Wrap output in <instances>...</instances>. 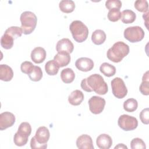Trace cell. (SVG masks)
<instances>
[{
    "label": "cell",
    "instance_id": "1",
    "mask_svg": "<svg viewBox=\"0 0 149 149\" xmlns=\"http://www.w3.org/2000/svg\"><path fill=\"white\" fill-rule=\"evenodd\" d=\"M81 88L86 92L94 91L99 95H105L108 91V87L104 78L99 74H93L81 80Z\"/></svg>",
    "mask_w": 149,
    "mask_h": 149
},
{
    "label": "cell",
    "instance_id": "2",
    "mask_svg": "<svg viewBox=\"0 0 149 149\" xmlns=\"http://www.w3.org/2000/svg\"><path fill=\"white\" fill-rule=\"evenodd\" d=\"M129 53V47L123 41H118L113 44L107 52V58L113 62L118 63Z\"/></svg>",
    "mask_w": 149,
    "mask_h": 149
},
{
    "label": "cell",
    "instance_id": "3",
    "mask_svg": "<svg viewBox=\"0 0 149 149\" xmlns=\"http://www.w3.org/2000/svg\"><path fill=\"white\" fill-rule=\"evenodd\" d=\"M69 29L73 39L77 42H82L88 37V29L80 20L73 21L69 26Z\"/></svg>",
    "mask_w": 149,
    "mask_h": 149
},
{
    "label": "cell",
    "instance_id": "4",
    "mask_svg": "<svg viewBox=\"0 0 149 149\" xmlns=\"http://www.w3.org/2000/svg\"><path fill=\"white\" fill-rule=\"evenodd\" d=\"M21 22V29L23 33L24 34H31L35 29L37 18L36 15L32 12L25 11L23 12L20 17Z\"/></svg>",
    "mask_w": 149,
    "mask_h": 149
},
{
    "label": "cell",
    "instance_id": "5",
    "mask_svg": "<svg viewBox=\"0 0 149 149\" xmlns=\"http://www.w3.org/2000/svg\"><path fill=\"white\" fill-rule=\"evenodd\" d=\"M124 37L131 42H137L141 41L144 37V31L138 26L128 27L124 30Z\"/></svg>",
    "mask_w": 149,
    "mask_h": 149
},
{
    "label": "cell",
    "instance_id": "6",
    "mask_svg": "<svg viewBox=\"0 0 149 149\" xmlns=\"http://www.w3.org/2000/svg\"><path fill=\"white\" fill-rule=\"evenodd\" d=\"M113 95L119 99L124 98L127 93V89L123 80L120 77H115L111 81Z\"/></svg>",
    "mask_w": 149,
    "mask_h": 149
},
{
    "label": "cell",
    "instance_id": "7",
    "mask_svg": "<svg viewBox=\"0 0 149 149\" xmlns=\"http://www.w3.org/2000/svg\"><path fill=\"white\" fill-rule=\"evenodd\" d=\"M118 124L119 127L122 130L125 131H131L137 128L138 121L134 116L123 114L119 116Z\"/></svg>",
    "mask_w": 149,
    "mask_h": 149
},
{
    "label": "cell",
    "instance_id": "8",
    "mask_svg": "<svg viewBox=\"0 0 149 149\" xmlns=\"http://www.w3.org/2000/svg\"><path fill=\"white\" fill-rule=\"evenodd\" d=\"M88 103L91 112L97 115L101 113L104 110L105 105V100L101 97L95 95L89 99Z\"/></svg>",
    "mask_w": 149,
    "mask_h": 149
},
{
    "label": "cell",
    "instance_id": "9",
    "mask_svg": "<svg viewBox=\"0 0 149 149\" xmlns=\"http://www.w3.org/2000/svg\"><path fill=\"white\" fill-rule=\"evenodd\" d=\"M15 116L10 112H4L0 114V130H3L12 126L15 122Z\"/></svg>",
    "mask_w": 149,
    "mask_h": 149
},
{
    "label": "cell",
    "instance_id": "10",
    "mask_svg": "<svg viewBox=\"0 0 149 149\" xmlns=\"http://www.w3.org/2000/svg\"><path fill=\"white\" fill-rule=\"evenodd\" d=\"M34 137L38 143L42 145H47V142L50 137L49 131L45 126L39 127Z\"/></svg>",
    "mask_w": 149,
    "mask_h": 149
},
{
    "label": "cell",
    "instance_id": "11",
    "mask_svg": "<svg viewBox=\"0 0 149 149\" xmlns=\"http://www.w3.org/2000/svg\"><path fill=\"white\" fill-rule=\"evenodd\" d=\"M94 62L92 59L86 57H81L78 58L76 62V67L80 71L88 72L94 67Z\"/></svg>",
    "mask_w": 149,
    "mask_h": 149
},
{
    "label": "cell",
    "instance_id": "12",
    "mask_svg": "<svg viewBox=\"0 0 149 149\" xmlns=\"http://www.w3.org/2000/svg\"><path fill=\"white\" fill-rule=\"evenodd\" d=\"M73 44L67 38H64L59 40L56 45V49L58 52H63L70 54L73 52Z\"/></svg>",
    "mask_w": 149,
    "mask_h": 149
},
{
    "label": "cell",
    "instance_id": "13",
    "mask_svg": "<svg viewBox=\"0 0 149 149\" xmlns=\"http://www.w3.org/2000/svg\"><path fill=\"white\" fill-rule=\"evenodd\" d=\"M76 146L79 149H94L91 137L88 134H82L77 137Z\"/></svg>",
    "mask_w": 149,
    "mask_h": 149
},
{
    "label": "cell",
    "instance_id": "14",
    "mask_svg": "<svg viewBox=\"0 0 149 149\" xmlns=\"http://www.w3.org/2000/svg\"><path fill=\"white\" fill-rule=\"evenodd\" d=\"M46 51L42 47H37L33 49L31 52V59L36 63H41L46 58Z\"/></svg>",
    "mask_w": 149,
    "mask_h": 149
},
{
    "label": "cell",
    "instance_id": "15",
    "mask_svg": "<svg viewBox=\"0 0 149 149\" xmlns=\"http://www.w3.org/2000/svg\"><path fill=\"white\" fill-rule=\"evenodd\" d=\"M96 144L100 149H109L112 144V140L108 134H101L96 139Z\"/></svg>",
    "mask_w": 149,
    "mask_h": 149
},
{
    "label": "cell",
    "instance_id": "16",
    "mask_svg": "<svg viewBox=\"0 0 149 149\" xmlns=\"http://www.w3.org/2000/svg\"><path fill=\"white\" fill-rule=\"evenodd\" d=\"M13 77L12 69L6 64L0 65V79L2 81H9Z\"/></svg>",
    "mask_w": 149,
    "mask_h": 149
},
{
    "label": "cell",
    "instance_id": "17",
    "mask_svg": "<svg viewBox=\"0 0 149 149\" xmlns=\"http://www.w3.org/2000/svg\"><path fill=\"white\" fill-rule=\"evenodd\" d=\"M84 100V94L79 90L73 91L68 97L69 102L74 106L79 105Z\"/></svg>",
    "mask_w": 149,
    "mask_h": 149
},
{
    "label": "cell",
    "instance_id": "18",
    "mask_svg": "<svg viewBox=\"0 0 149 149\" xmlns=\"http://www.w3.org/2000/svg\"><path fill=\"white\" fill-rule=\"evenodd\" d=\"M70 59L69 54L63 52H58L54 58V61L61 68L67 66L70 63Z\"/></svg>",
    "mask_w": 149,
    "mask_h": 149
},
{
    "label": "cell",
    "instance_id": "19",
    "mask_svg": "<svg viewBox=\"0 0 149 149\" xmlns=\"http://www.w3.org/2000/svg\"><path fill=\"white\" fill-rule=\"evenodd\" d=\"M105 33L100 29L95 30L91 35V40L95 45H101L103 44L106 40Z\"/></svg>",
    "mask_w": 149,
    "mask_h": 149
},
{
    "label": "cell",
    "instance_id": "20",
    "mask_svg": "<svg viewBox=\"0 0 149 149\" xmlns=\"http://www.w3.org/2000/svg\"><path fill=\"white\" fill-rule=\"evenodd\" d=\"M61 78L63 83H70L75 78L74 72L71 68H65L61 72Z\"/></svg>",
    "mask_w": 149,
    "mask_h": 149
},
{
    "label": "cell",
    "instance_id": "21",
    "mask_svg": "<svg viewBox=\"0 0 149 149\" xmlns=\"http://www.w3.org/2000/svg\"><path fill=\"white\" fill-rule=\"evenodd\" d=\"M136 18V13L132 10L126 9L121 13V20L123 23L129 24L134 22Z\"/></svg>",
    "mask_w": 149,
    "mask_h": 149
},
{
    "label": "cell",
    "instance_id": "22",
    "mask_svg": "<svg viewBox=\"0 0 149 149\" xmlns=\"http://www.w3.org/2000/svg\"><path fill=\"white\" fill-rule=\"evenodd\" d=\"M60 10L66 13L72 12L75 8V3L72 0H62L59 3Z\"/></svg>",
    "mask_w": 149,
    "mask_h": 149
},
{
    "label": "cell",
    "instance_id": "23",
    "mask_svg": "<svg viewBox=\"0 0 149 149\" xmlns=\"http://www.w3.org/2000/svg\"><path fill=\"white\" fill-rule=\"evenodd\" d=\"M100 70L104 76L107 77L113 76L116 73L115 67L107 62H104L101 65Z\"/></svg>",
    "mask_w": 149,
    "mask_h": 149
},
{
    "label": "cell",
    "instance_id": "24",
    "mask_svg": "<svg viewBox=\"0 0 149 149\" xmlns=\"http://www.w3.org/2000/svg\"><path fill=\"white\" fill-rule=\"evenodd\" d=\"M59 66L54 59L48 61L45 65V70L46 73L50 76L56 75L59 71Z\"/></svg>",
    "mask_w": 149,
    "mask_h": 149
},
{
    "label": "cell",
    "instance_id": "25",
    "mask_svg": "<svg viewBox=\"0 0 149 149\" xmlns=\"http://www.w3.org/2000/svg\"><path fill=\"white\" fill-rule=\"evenodd\" d=\"M140 93L144 95H149V76L148 71H147L143 76L142 82L139 87Z\"/></svg>",
    "mask_w": 149,
    "mask_h": 149
},
{
    "label": "cell",
    "instance_id": "26",
    "mask_svg": "<svg viewBox=\"0 0 149 149\" xmlns=\"http://www.w3.org/2000/svg\"><path fill=\"white\" fill-rule=\"evenodd\" d=\"M14 38L10 35L4 33L1 38V45L3 48L9 49L12 48L13 45Z\"/></svg>",
    "mask_w": 149,
    "mask_h": 149
},
{
    "label": "cell",
    "instance_id": "27",
    "mask_svg": "<svg viewBox=\"0 0 149 149\" xmlns=\"http://www.w3.org/2000/svg\"><path fill=\"white\" fill-rule=\"evenodd\" d=\"M138 107V102L134 98H129L123 103V109L129 112L136 111Z\"/></svg>",
    "mask_w": 149,
    "mask_h": 149
},
{
    "label": "cell",
    "instance_id": "28",
    "mask_svg": "<svg viewBox=\"0 0 149 149\" xmlns=\"http://www.w3.org/2000/svg\"><path fill=\"white\" fill-rule=\"evenodd\" d=\"M17 132L21 135L29 137L31 133V127L30 124L26 122L21 123L18 127Z\"/></svg>",
    "mask_w": 149,
    "mask_h": 149
},
{
    "label": "cell",
    "instance_id": "29",
    "mask_svg": "<svg viewBox=\"0 0 149 149\" xmlns=\"http://www.w3.org/2000/svg\"><path fill=\"white\" fill-rule=\"evenodd\" d=\"M29 79L33 81H38L42 77V72L40 67L34 66V68L31 73L28 74Z\"/></svg>",
    "mask_w": 149,
    "mask_h": 149
},
{
    "label": "cell",
    "instance_id": "30",
    "mask_svg": "<svg viewBox=\"0 0 149 149\" xmlns=\"http://www.w3.org/2000/svg\"><path fill=\"white\" fill-rule=\"evenodd\" d=\"M5 33L10 35L14 39H15L22 36L23 31L21 27L17 26H11L5 30Z\"/></svg>",
    "mask_w": 149,
    "mask_h": 149
},
{
    "label": "cell",
    "instance_id": "31",
    "mask_svg": "<svg viewBox=\"0 0 149 149\" xmlns=\"http://www.w3.org/2000/svg\"><path fill=\"white\" fill-rule=\"evenodd\" d=\"M29 137H26L20 134L19 133L16 132L13 137V141L16 146L19 147H22L27 144L28 141Z\"/></svg>",
    "mask_w": 149,
    "mask_h": 149
},
{
    "label": "cell",
    "instance_id": "32",
    "mask_svg": "<svg viewBox=\"0 0 149 149\" xmlns=\"http://www.w3.org/2000/svg\"><path fill=\"white\" fill-rule=\"evenodd\" d=\"M134 8L140 12L146 13L148 10V4L146 0H137L134 2Z\"/></svg>",
    "mask_w": 149,
    "mask_h": 149
},
{
    "label": "cell",
    "instance_id": "33",
    "mask_svg": "<svg viewBox=\"0 0 149 149\" xmlns=\"http://www.w3.org/2000/svg\"><path fill=\"white\" fill-rule=\"evenodd\" d=\"M107 17L108 20L111 22H115L118 21L121 17V12L120 11V9H112L109 10Z\"/></svg>",
    "mask_w": 149,
    "mask_h": 149
},
{
    "label": "cell",
    "instance_id": "34",
    "mask_svg": "<svg viewBox=\"0 0 149 149\" xmlns=\"http://www.w3.org/2000/svg\"><path fill=\"white\" fill-rule=\"evenodd\" d=\"M130 147L132 149H145L146 144L144 141L140 138H134L130 142Z\"/></svg>",
    "mask_w": 149,
    "mask_h": 149
},
{
    "label": "cell",
    "instance_id": "35",
    "mask_svg": "<svg viewBox=\"0 0 149 149\" xmlns=\"http://www.w3.org/2000/svg\"><path fill=\"white\" fill-rule=\"evenodd\" d=\"M34 68V65L30 61H24L20 65V70L21 71L27 75L31 73L33 69Z\"/></svg>",
    "mask_w": 149,
    "mask_h": 149
},
{
    "label": "cell",
    "instance_id": "36",
    "mask_svg": "<svg viewBox=\"0 0 149 149\" xmlns=\"http://www.w3.org/2000/svg\"><path fill=\"white\" fill-rule=\"evenodd\" d=\"M105 6L109 10L112 9H120L122 7V2L119 0H108L105 2Z\"/></svg>",
    "mask_w": 149,
    "mask_h": 149
},
{
    "label": "cell",
    "instance_id": "37",
    "mask_svg": "<svg viewBox=\"0 0 149 149\" xmlns=\"http://www.w3.org/2000/svg\"><path fill=\"white\" fill-rule=\"evenodd\" d=\"M140 119L141 122L145 125L149 123V109L146 108L143 109L140 113Z\"/></svg>",
    "mask_w": 149,
    "mask_h": 149
},
{
    "label": "cell",
    "instance_id": "38",
    "mask_svg": "<svg viewBox=\"0 0 149 149\" xmlns=\"http://www.w3.org/2000/svg\"><path fill=\"white\" fill-rule=\"evenodd\" d=\"M30 147L32 149H45L47 147V145H42L38 143L33 137L30 141Z\"/></svg>",
    "mask_w": 149,
    "mask_h": 149
},
{
    "label": "cell",
    "instance_id": "39",
    "mask_svg": "<svg viewBox=\"0 0 149 149\" xmlns=\"http://www.w3.org/2000/svg\"><path fill=\"white\" fill-rule=\"evenodd\" d=\"M115 149L116 148H126L127 149V147L126 146H125L124 144H118L117 146H116L115 147H114Z\"/></svg>",
    "mask_w": 149,
    "mask_h": 149
}]
</instances>
